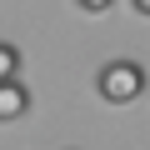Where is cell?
I'll list each match as a JSON object with an SVG mask.
<instances>
[{"label": "cell", "mask_w": 150, "mask_h": 150, "mask_svg": "<svg viewBox=\"0 0 150 150\" xmlns=\"http://www.w3.org/2000/svg\"><path fill=\"white\" fill-rule=\"evenodd\" d=\"M95 90L105 105H135L145 95V65L140 60H105L95 70Z\"/></svg>", "instance_id": "1"}, {"label": "cell", "mask_w": 150, "mask_h": 150, "mask_svg": "<svg viewBox=\"0 0 150 150\" xmlns=\"http://www.w3.org/2000/svg\"><path fill=\"white\" fill-rule=\"evenodd\" d=\"M25 110H30V90H25L20 80H5V85H0V125L20 120Z\"/></svg>", "instance_id": "2"}, {"label": "cell", "mask_w": 150, "mask_h": 150, "mask_svg": "<svg viewBox=\"0 0 150 150\" xmlns=\"http://www.w3.org/2000/svg\"><path fill=\"white\" fill-rule=\"evenodd\" d=\"M20 50L15 45H5V40H0V85H5V80H20Z\"/></svg>", "instance_id": "3"}, {"label": "cell", "mask_w": 150, "mask_h": 150, "mask_svg": "<svg viewBox=\"0 0 150 150\" xmlns=\"http://www.w3.org/2000/svg\"><path fill=\"white\" fill-rule=\"evenodd\" d=\"M135 15H145V20H150V0H135Z\"/></svg>", "instance_id": "4"}]
</instances>
